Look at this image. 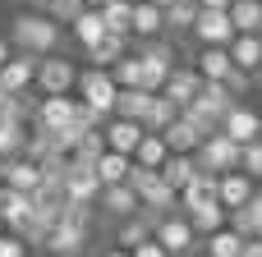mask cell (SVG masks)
Listing matches in <instances>:
<instances>
[{"instance_id": "cell-37", "label": "cell", "mask_w": 262, "mask_h": 257, "mask_svg": "<svg viewBox=\"0 0 262 257\" xmlns=\"http://www.w3.org/2000/svg\"><path fill=\"white\" fill-rule=\"evenodd\" d=\"M239 170L258 184L262 179V133L258 138H249V143H239Z\"/></svg>"}, {"instance_id": "cell-27", "label": "cell", "mask_w": 262, "mask_h": 257, "mask_svg": "<svg viewBox=\"0 0 262 257\" xmlns=\"http://www.w3.org/2000/svg\"><path fill=\"white\" fill-rule=\"evenodd\" d=\"M147 101H152V92H147V87H120V92H115V110H111V115H124V120H138V124H143Z\"/></svg>"}, {"instance_id": "cell-49", "label": "cell", "mask_w": 262, "mask_h": 257, "mask_svg": "<svg viewBox=\"0 0 262 257\" xmlns=\"http://www.w3.org/2000/svg\"><path fill=\"white\" fill-rule=\"evenodd\" d=\"M157 5H161V9H166V5H170V0H157Z\"/></svg>"}, {"instance_id": "cell-38", "label": "cell", "mask_w": 262, "mask_h": 257, "mask_svg": "<svg viewBox=\"0 0 262 257\" xmlns=\"http://www.w3.org/2000/svg\"><path fill=\"white\" fill-rule=\"evenodd\" d=\"M23 138H28V124H0V156H18L23 152Z\"/></svg>"}, {"instance_id": "cell-32", "label": "cell", "mask_w": 262, "mask_h": 257, "mask_svg": "<svg viewBox=\"0 0 262 257\" xmlns=\"http://www.w3.org/2000/svg\"><path fill=\"white\" fill-rule=\"evenodd\" d=\"M152 221H157V216H152ZM152 221H143L138 212H134V216H120V230H115V244H120V248H134V244H143V239L152 235Z\"/></svg>"}, {"instance_id": "cell-7", "label": "cell", "mask_w": 262, "mask_h": 257, "mask_svg": "<svg viewBox=\"0 0 262 257\" xmlns=\"http://www.w3.org/2000/svg\"><path fill=\"white\" fill-rule=\"evenodd\" d=\"M60 189H64V198L69 202H97V193H101V179H97V170L88 166V161H64V179H60Z\"/></svg>"}, {"instance_id": "cell-40", "label": "cell", "mask_w": 262, "mask_h": 257, "mask_svg": "<svg viewBox=\"0 0 262 257\" xmlns=\"http://www.w3.org/2000/svg\"><path fill=\"white\" fill-rule=\"evenodd\" d=\"M0 257H28V244L18 235H0Z\"/></svg>"}, {"instance_id": "cell-34", "label": "cell", "mask_w": 262, "mask_h": 257, "mask_svg": "<svg viewBox=\"0 0 262 257\" xmlns=\"http://www.w3.org/2000/svg\"><path fill=\"white\" fill-rule=\"evenodd\" d=\"M184 216H189L193 235H212V230L226 225V207H221V202H212V207H193V212H184Z\"/></svg>"}, {"instance_id": "cell-46", "label": "cell", "mask_w": 262, "mask_h": 257, "mask_svg": "<svg viewBox=\"0 0 262 257\" xmlns=\"http://www.w3.org/2000/svg\"><path fill=\"white\" fill-rule=\"evenodd\" d=\"M46 5H51V0H37V9H46Z\"/></svg>"}, {"instance_id": "cell-43", "label": "cell", "mask_w": 262, "mask_h": 257, "mask_svg": "<svg viewBox=\"0 0 262 257\" xmlns=\"http://www.w3.org/2000/svg\"><path fill=\"white\" fill-rule=\"evenodd\" d=\"M9 55H14V46H9V41H5V37H0V64H5V60H9Z\"/></svg>"}, {"instance_id": "cell-12", "label": "cell", "mask_w": 262, "mask_h": 257, "mask_svg": "<svg viewBox=\"0 0 262 257\" xmlns=\"http://www.w3.org/2000/svg\"><path fill=\"white\" fill-rule=\"evenodd\" d=\"M32 78H37V55H28V51H14V55L0 64V87H5V92H28Z\"/></svg>"}, {"instance_id": "cell-24", "label": "cell", "mask_w": 262, "mask_h": 257, "mask_svg": "<svg viewBox=\"0 0 262 257\" xmlns=\"http://www.w3.org/2000/svg\"><path fill=\"white\" fill-rule=\"evenodd\" d=\"M129 166H134V156H124V152H101L97 161H92V170H97V179H101V189L106 184H120V179H129Z\"/></svg>"}, {"instance_id": "cell-30", "label": "cell", "mask_w": 262, "mask_h": 257, "mask_svg": "<svg viewBox=\"0 0 262 257\" xmlns=\"http://www.w3.org/2000/svg\"><path fill=\"white\" fill-rule=\"evenodd\" d=\"M244 239H249V235H239L235 225H221V230L207 235V257H239Z\"/></svg>"}, {"instance_id": "cell-8", "label": "cell", "mask_w": 262, "mask_h": 257, "mask_svg": "<svg viewBox=\"0 0 262 257\" xmlns=\"http://www.w3.org/2000/svg\"><path fill=\"white\" fill-rule=\"evenodd\" d=\"M226 138H235V143H249V138H258L262 133V115L253 106H244V101H230V110L221 115V124H216Z\"/></svg>"}, {"instance_id": "cell-16", "label": "cell", "mask_w": 262, "mask_h": 257, "mask_svg": "<svg viewBox=\"0 0 262 257\" xmlns=\"http://www.w3.org/2000/svg\"><path fill=\"white\" fill-rule=\"evenodd\" d=\"M83 239H88V230H78V225H69V221H55L51 230H46V239H41V248L55 257H74L83 248Z\"/></svg>"}, {"instance_id": "cell-19", "label": "cell", "mask_w": 262, "mask_h": 257, "mask_svg": "<svg viewBox=\"0 0 262 257\" xmlns=\"http://www.w3.org/2000/svg\"><path fill=\"white\" fill-rule=\"evenodd\" d=\"M5 184H9V189H18V193H32V189L41 184V166H37V161H28V156L18 152V156H9V161H5Z\"/></svg>"}, {"instance_id": "cell-22", "label": "cell", "mask_w": 262, "mask_h": 257, "mask_svg": "<svg viewBox=\"0 0 262 257\" xmlns=\"http://www.w3.org/2000/svg\"><path fill=\"white\" fill-rule=\"evenodd\" d=\"M97 202H101V212H111V216H134L138 212V193L120 179V184H106L101 193H97Z\"/></svg>"}, {"instance_id": "cell-5", "label": "cell", "mask_w": 262, "mask_h": 257, "mask_svg": "<svg viewBox=\"0 0 262 257\" xmlns=\"http://www.w3.org/2000/svg\"><path fill=\"white\" fill-rule=\"evenodd\" d=\"M74 78H78V69H74V60L69 55H37V87H41V97H51V92H74Z\"/></svg>"}, {"instance_id": "cell-2", "label": "cell", "mask_w": 262, "mask_h": 257, "mask_svg": "<svg viewBox=\"0 0 262 257\" xmlns=\"http://www.w3.org/2000/svg\"><path fill=\"white\" fill-rule=\"evenodd\" d=\"M74 87H78V101L83 106H92L101 120L115 110V78H111V69H101V64H92V69H83L78 78H74Z\"/></svg>"}, {"instance_id": "cell-33", "label": "cell", "mask_w": 262, "mask_h": 257, "mask_svg": "<svg viewBox=\"0 0 262 257\" xmlns=\"http://www.w3.org/2000/svg\"><path fill=\"white\" fill-rule=\"evenodd\" d=\"M106 69H111L115 87H138V78H143V60H138V55H129V51H124L120 60H111Z\"/></svg>"}, {"instance_id": "cell-3", "label": "cell", "mask_w": 262, "mask_h": 257, "mask_svg": "<svg viewBox=\"0 0 262 257\" xmlns=\"http://www.w3.org/2000/svg\"><path fill=\"white\" fill-rule=\"evenodd\" d=\"M193 161H198L203 170H212V175H221V170H235V166H239V143H235V138H226L221 129H212V133L198 143Z\"/></svg>"}, {"instance_id": "cell-44", "label": "cell", "mask_w": 262, "mask_h": 257, "mask_svg": "<svg viewBox=\"0 0 262 257\" xmlns=\"http://www.w3.org/2000/svg\"><path fill=\"white\" fill-rule=\"evenodd\" d=\"M198 5H207V9H226L230 0H198Z\"/></svg>"}, {"instance_id": "cell-9", "label": "cell", "mask_w": 262, "mask_h": 257, "mask_svg": "<svg viewBox=\"0 0 262 257\" xmlns=\"http://www.w3.org/2000/svg\"><path fill=\"white\" fill-rule=\"evenodd\" d=\"M138 60H143V78H138V87H147V92H161L166 74L175 69V55H170V46L152 41L147 51H138Z\"/></svg>"}, {"instance_id": "cell-26", "label": "cell", "mask_w": 262, "mask_h": 257, "mask_svg": "<svg viewBox=\"0 0 262 257\" xmlns=\"http://www.w3.org/2000/svg\"><path fill=\"white\" fill-rule=\"evenodd\" d=\"M124 51H129V37H120V32H101V37L88 46V60L106 69V64H111V60H120Z\"/></svg>"}, {"instance_id": "cell-42", "label": "cell", "mask_w": 262, "mask_h": 257, "mask_svg": "<svg viewBox=\"0 0 262 257\" xmlns=\"http://www.w3.org/2000/svg\"><path fill=\"white\" fill-rule=\"evenodd\" d=\"M239 257H262V239H258V235H249V239H244Z\"/></svg>"}, {"instance_id": "cell-51", "label": "cell", "mask_w": 262, "mask_h": 257, "mask_svg": "<svg viewBox=\"0 0 262 257\" xmlns=\"http://www.w3.org/2000/svg\"><path fill=\"white\" fill-rule=\"evenodd\" d=\"M258 239H262V230H258Z\"/></svg>"}, {"instance_id": "cell-15", "label": "cell", "mask_w": 262, "mask_h": 257, "mask_svg": "<svg viewBox=\"0 0 262 257\" xmlns=\"http://www.w3.org/2000/svg\"><path fill=\"white\" fill-rule=\"evenodd\" d=\"M161 138H166V147H170V152H198V143H203L207 133H203V129H198V124L180 110V115L161 129Z\"/></svg>"}, {"instance_id": "cell-10", "label": "cell", "mask_w": 262, "mask_h": 257, "mask_svg": "<svg viewBox=\"0 0 262 257\" xmlns=\"http://www.w3.org/2000/svg\"><path fill=\"white\" fill-rule=\"evenodd\" d=\"M249 198H253V179H249L239 166H235V170H221V175H216V202H221L226 212L244 207Z\"/></svg>"}, {"instance_id": "cell-41", "label": "cell", "mask_w": 262, "mask_h": 257, "mask_svg": "<svg viewBox=\"0 0 262 257\" xmlns=\"http://www.w3.org/2000/svg\"><path fill=\"white\" fill-rule=\"evenodd\" d=\"M129 257H170V253H166V248H161V244L147 235L143 244H134V248H129Z\"/></svg>"}, {"instance_id": "cell-31", "label": "cell", "mask_w": 262, "mask_h": 257, "mask_svg": "<svg viewBox=\"0 0 262 257\" xmlns=\"http://www.w3.org/2000/svg\"><path fill=\"white\" fill-rule=\"evenodd\" d=\"M180 115V106L170 101V97H161V92H152V101H147V110H143V129H152V133H161L170 120Z\"/></svg>"}, {"instance_id": "cell-23", "label": "cell", "mask_w": 262, "mask_h": 257, "mask_svg": "<svg viewBox=\"0 0 262 257\" xmlns=\"http://www.w3.org/2000/svg\"><path fill=\"white\" fill-rule=\"evenodd\" d=\"M69 28H74V41H78L83 51H88V46H92V41H97V37L106 32V23H101L97 5H83V9H78V14L69 18Z\"/></svg>"}, {"instance_id": "cell-25", "label": "cell", "mask_w": 262, "mask_h": 257, "mask_svg": "<svg viewBox=\"0 0 262 257\" xmlns=\"http://www.w3.org/2000/svg\"><path fill=\"white\" fill-rule=\"evenodd\" d=\"M235 32H262V0H230L226 5Z\"/></svg>"}, {"instance_id": "cell-1", "label": "cell", "mask_w": 262, "mask_h": 257, "mask_svg": "<svg viewBox=\"0 0 262 257\" xmlns=\"http://www.w3.org/2000/svg\"><path fill=\"white\" fill-rule=\"evenodd\" d=\"M9 46L28 51V55H51V51H60V23L46 9H23L9 23Z\"/></svg>"}, {"instance_id": "cell-35", "label": "cell", "mask_w": 262, "mask_h": 257, "mask_svg": "<svg viewBox=\"0 0 262 257\" xmlns=\"http://www.w3.org/2000/svg\"><path fill=\"white\" fill-rule=\"evenodd\" d=\"M161 14H166V32H189L193 14H198V0H170Z\"/></svg>"}, {"instance_id": "cell-14", "label": "cell", "mask_w": 262, "mask_h": 257, "mask_svg": "<svg viewBox=\"0 0 262 257\" xmlns=\"http://www.w3.org/2000/svg\"><path fill=\"white\" fill-rule=\"evenodd\" d=\"M161 32H166V14H161V5H157V0H134L129 37H143V41H152V37H161Z\"/></svg>"}, {"instance_id": "cell-17", "label": "cell", "mask_w": 262, "mask_h": 257, "mask_svg": "<svg viewBox=\"0 0 262 257\" xmlns=\"http://www.w3.org/2000/svg\"><path fill=\"white\" fill-rule=\"evenodd\" d=\"M198 87H203L198 69H170V74H166V83H161V97H170L175 106H189V101L198 97Z\"/></svg>"}, {"instance_id": "cell-29", "label": "cell", "mask_w": 262, "mask_h": 257, "mask_svg": "<svg viewBox=\"0 0 262 257\" xmlns=\"http://www.w3.org/2000/svg\"><path fill=\"white\" fill-rule=\"evenodd\" d=\"M97 14H101L106 32H120V37H129V18H134V0H101V5H97Z\"/></svg>"}, {"instance_id": "cell-39", "label": "cell", "mask_w": 262, "mask_h": 257, "mask_svg": "<svg viewBox=\"0 0 262 257\" xmlns=\"http://www.w3.org/2000/svg\"><path fill=\"white\" fill-rule=\"evenodd\" d=\"M78 9H83V0H51V5H46V14H51L55 23H69Z\"/></svg>"}, {"instance_id": "cell-21", "label": "cell", "mask_w": 262, "mask_h": 257, "mask_svg": "<svg viewBox=\"0 0 262 257\" xmlns=\"http://www.w3.org/2000/svg\"><path fill=\"white\" fill-rule=\"evenodd\" d=\"M193 175H198V161H193V152H170V156L161 161V179L175 189V198H180V189H184Z\"/></svg>"}, {"instance_id": "cell-13", "label": "cell", "mask_w": 262, "mask_h": 257, "mask_svg": "<svg viewBox=\"0 0 262 257\" xmlns=\"http://www.w3.org/2000/svg\"><path fill=\"white\" fill-rule=\"evenodd\" d=\"M101 138H106L111 152L134 156V147H138V138H143V124H138V120H124V115H111V124H101Z\"/></svg>"}, {"instance_id": "cell-48", "label": "cell", "mask_w": 262, "mask_h": 257, "mask_svg": "<svg viewBox=\"0 0 262 257\" xmlns=\"http://www.w3.org/2000/svg\"><path fill=\"white\" fill-rule=\"evenodd\" d=\"M83 5H101V0H83Z\"/></svg>"}, {"instance_id": "cell-6", "label": "cell", "mask_w": 262, "mask_h": 257, "mask_svg": "<svg viewBox=\"0 0 262 257\" xmlns=\"http://www.w3.org/2000/svg\"><path fill=\"white\" fill-rule=\"evenodd\" d=\"M193 41L198 46H226L230 37H235V23H230V14L226 9H207V5H198V14H193Z\"/></svg>"}, {"instance_id": "cell-45", "label": "cell", "mask_w": 262, "mask_h": 257, "mask_svg": "<svg viewBox=\"0 0 262 257\" xmlns=\"http://www.w3.org/2000/svg\"><path fill=\"white\" fill-rule=\"evenodd\" d=\"M106 257H129V248H120V244H115V248H106Z\"/></svg>"}, {"instance_id": "cell-11", "label": "cell", "mask_w": 262, "mask_h": 257, "mask_svg": "<svg viewBox=\"0 0 262 257\" xmlns=\"http://www.w3.org/2000/svg\"><path fill=\"white\" fill-rule=\"evenodd\" d=\"M230 51V64L244 69V74H262V32H235L226 41Z\"/></svg>"}, {"instance_id": "cell-36", "label": "cell", "mask_w": 262, "mask_h": 257, "mask_svg": "<svg viewBox=\"0 0 262 257\" xmlns=\"http://www.w3.org/2000/svg\"><path fill=\"white\" fill-rule=\"evenodd\" d=\"M101 152H106V138H101V124H97V129H83V133H78V143H74V152H69V156L92 166Z\"/></svg>"}, {"instance_id": "cell-47", "label": "cell", "mask_w": 262, "mask_h": 257, "mask_svg": "<svg viewBox=\"0 0 262 257\" xmlns=\"http://www.w3.org/2000/svg\"><path fill=\"white\" fill-rule=\"evenodd\" d=\"M0 179H5V156H0Z\"/></svg>"}, {"instance_id": "cell-4", "label": "cell", "mask_w": 262, "mask_h": 257, "mask_svg": "<svg viewBox=\"0 0 262 257\" xmlns=\"http://www.w3.org/2000/svg\"><path fill=\"white\" fill-rule=\"evenodd\" d=\"M152 239L166 248L170 257H184L189 248H193V225H189V216H175V212H161L157 221H152Z\"/></svg>"}, {"instance_id": "cell-50", "label": "cell", "mask_w": 262, "mask_h": 257, "mask_svg": "<svg viewBox=\"0 0 262 257\" xmlns=\"http://www.w3.org/2000/svg\"><path fill=\"white\" fill-rule=\"evenodd\" d=\"M0 101H5V87H0Z\"/></svg>"}, {"instance_id": "cell-20", "label": "cell", "mask_w": 262, "mask_h": 257, "mask_svg": "<svg viewBox=\"0 0 262 257\" xmlns=\"http://www.w3.org/2000/svg\"><path fill=\"white\" fill-rule=\"evenodd\" d=\"M193 69H198V78H216V83H226V74H230L235 64H230V51H226V46H198Z\"/></svg>"}, {"instance_id": "cell-28", "label": "cell", "mask_w": 262, "mask_h": 257, "mask_svg": "<svg viewBox=\"0 0 262 257\" xmlns=\"http://www.w3.org/2000/svg\"><path fill=\"white\" fill-rule=\"evenodd\" d=\"M166 156H170L166 138H161V133H152V129H143V138H138V147H134V161H138V166L161 170V161H166Z\"/></svg>"}, {"instance_id": "cell-18", "label": "cell", "mask_w": 262, "mask_h": 257, "mask_svg": "<svg viewBox=\"0 0 262 257\" xmlns=\"http://www.w3.org/2000/svg\"><path fill=\"white\" fill-rule=\"evenodd\" d=\"M180 202H184V212H193V207H212V202H216V175L198 166V175L180 189Z\"/></svg>"}]
</instances>
